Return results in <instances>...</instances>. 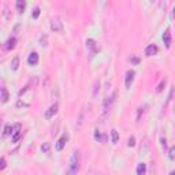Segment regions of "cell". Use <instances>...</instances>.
Masks as SVG:
<instances>
[{
	"instance_id": "6da1fadb",
	"label": "cell",
	"mask_w": 175,
	"mask_h": 175,
	"mask_svg": "<svg viewBox=\"0 0 175 175\" xmlns=\"http://www.w3.org/2000/svg\"><path fill=\"white\" fill-rule=\"evenodd\" d=\"M81 167V153L79 151L73 152L71 159H70V164H69V174H77Z\"/></svg>"
},
{
	"instance_id": "7a4b0ae2",
	"label": "cell",
	"mask_w": 175,
	"mask_h": 175,
	"mask_svg": "<svg viewBox=\"0 0 175 175\" xmlns=\"http://www.w3.org/2000/svg\"><path fill=\"white\" fill-rule=\"evenodd\" d=\"M51 30L55 31V33H62L63 31V22L60 21L59 17L51 19Z\"/></svg>"
},
{
	"instance_id": "3957f363",
	"label": "cell",
	"mask_w": 175,
	"mask_h": 175,
	"mask_svg": "<svg viewBox=\"0 0 175 175\" xmlns=\"http://www.w3.org/2000/svg\"><path fill=\"white\" fill-rule=\"evenodd\" d=\"M69 137H70V135H69V133H65V134H63V135L59 138V141L56 142V146H55L56 151H58V152L63 151V148H65L66 144H67V141H69Z\"/></svg>"
},
{
	"instance_id": "277c9868",
	"label": "cell",
	"mask_w": 175,
	"mask_h": 175,
	"mask_svg": "<svg viewBox=\"0 0 175 175\" xmlns=\"http://www.w3.org/2000/svg\"><path fill=\"white\" fill-rule=\"evenodd\" d=\"M134 75H135L134 70H129V71L126 73V77H125V86H126V89L131 88V84H133V81H134Z\"/></svg>"
},
{
	"instance_id": "5b68a950",
	"label": "cell",
	"mask_w": 175,
	"mask_h": 175,
	"mask_svg": "<svg viewBox=\"0 0 175 175\" xmlns=\"http://www.w3.org/2000/svg\"><path fill=\"white\" fill-rule=\"evenodd\" d=\"M58 110H59V104L58 103H55V104H52L48 110L45 111V114H44V116H45V119H51L53 115H55L56 112H58Z\"/></svg>"
},
{
	"instance_id": "8992f818",
	"label": "cell",
	"mask_w": 175,
	"mask_h": 175,
	"mask_svg": "<svg viewBox=\"0 0 175 175\" xmlns=\"http://www.w3.org/2000/svg\"><path fill=\"white\" fill-rule=\"evenodd\" d=\"M157 52H159L157 45H155V44H151V45L146 47V49H145V56H153V55H156Z\"/></svg>"
},
{
	"instance_id": "52a82bcc",
	"label": "cell",
	"mask_w": 175,
	"mask_h": 175,
	"mask_svg": "<svg viewBox=\"0 0 175 175\" xmlns=\"http://www.w3.org/2000/svg\"><path fill=\"white\" fill-rule=\"evenodd\" d=\"M39 53L37 52H31L30 55H29V58H27V63H29L30 66H36V65H39Z\"/></svg>"
},
{
	"instance_id": "ba28073f",
	"label": "cell",
	"mask_w": 175,
	"mask_h": 175,
	"mask_svg": "<svg viewBox=\"0 0 175 175\" xmlns=\"http://www.w3.org/2000/svg\"><path fill=\"white\" fill-rule=\"evenodd\" d=\"M15 44H17V39L15 37H10L7 41L4 43V49L6 51H11L15 48Z\"/></svg>"
},
{
	"instance_id": "9c48e42d",
	"label": "cell",
	"mask_w": 175,
	"mask_h": 175,
	"mask_svg": "<svg viewBox=\"0 0 175 175\" xmlns=\"http://www.w3.org/2000/svg\"><path fill=\"white\" fill-rule=\"evenodd\" d=\"M15 7H17V11L19 12V14H23L25 8H26V0H17Z\"/></svg>"
},
{
	"instance_id": "30bf717a",
	"label": "cell",
	"mask_w": 175,
	"mask_h": 175,
	"mask_svg": "<svg viewBox=\"0 0 175 175\" xmlns=\"http://www.w3.org/2000/svg\"><path fill=\"white\" fill-rule=\"evenodd\" d=\"M163 41H164L165 47H167V48H170V47H171V43H173V40H171V33H170V30H165V31H164V34H163Z\"/></svg>"
},
{
	"instance_id": "8fae6325",
	"label": "cell",
	"mask_w": 175,
	"mask_h": 175,
	"mask_svg": "<svg viewBox=\"0 0 175 175\" xmlns=\"http://www.w3.org/2000/svg\"><path fill=\"white\" fill-rule=\"evenodd\" d=\"M94 140L98 141V142H103V144H104V142H107L108 137H107V134H101L98 130H96V131H94Z\"/></svg>"
},
{
	"instance_id": "7c38bea8",
	"label": "cell",
	"mask_w": 175,
	"mask_h": 175,
	"mask_svg": "<svg viewBox=\"0 0 175 175\" xmlns=\"http://www.w3.org/2000/svg\"><path fill=\"white\" fill-rule=\"evenodd\" d=\"M86 47L90 49L92 53H94L97 51V48H96V41H94L93 39H88L86 40Z\"/></svg>"
},
{
	"instance_id": "4fadbf2b",
	"label": "cell",
	"mask_w": 175,
	"mask_h": 175,
	"mask_svg": "<svg viewBox=\"0 0 175 175\" xmlns=\"http://www.w3.org/2000/svg\"><path fill=\"white\" fill-rule=\"evenodd\" d=\"M135 173H137V175H144L146 173V164L145 163H140L135 168Z\"/></svg>"
},
{
	"instance_id": "5bb4252c",
	"label": "cell",
	"mask_w": 175,
	"mask_h": 175,
	"mask_svg": "<svg viewBox=\"0 0 175 175\" xmlns=\"http://www.w3.org/2000/svg\"><path fill=\"white\" fill-rule=\"evenodd\" d=\"M0 92H2V103H7L8 98H10V96H8L7 89H6L4 86H2V89H0Z\"/></svg>"
},
{
	"instance_id": "9a60e30c",
	"label": "cell",
	"mask_w": 175,
	"mask_h": 175,
	"mask_svg": "<svg viewBox=\"0 0 175 175\" xmlns=\"http://www.w3.org/2000/svg\"><path fill=\"white\" fill-rule=\"evenodd\" d=\"M18 67H19V58L15 56V58L11 60V69L12 70H18Z\"/></svg>"
},
{
	"instance_id": "2e32d148",
	"label": "cell",
	"mask_w": 175,
	"mask_h": 175,
	"mask_svg": "<svg viewBox=\"0 0 175 175\" xmlns=\"http://www.w3.org/2000/svg\"><path fill=\"white\" fill-rule=\"evenodd\" d=\"M21 137H22V131H21L19 129H18L17 131L14 133V135H12L11 141H12V142H18V141H19V138H21Z\"/></svg>"
},
{
	"instance_id": "e0dca14e",
	"label": "cell",
	"mask_w": 175,
	"mask_h": 175,
	"mask_svg": "<svg viewBox=\"0 0 175 175\" xmlns=\"http://www.w3.org/2000/svg\"><path fill=\"white\" fill-rule=\"evenodd\" d=\"M165 84H167V79H161V82L160 84L157 85V88H156V92H157V93H161V92H163V89H164V86H165Z\"/></svg>"
},
{
	"instance_id": "ac0fdd59",
	"label": "cell",
	"mask_w": 175,
	"mask_h": 175,
	"mask_svg": "<svg viewBox=\"0 0 175 175\" xmlns=\"http://www.w3.org/2000/svg\"><path fill=\"white\" fill-rule=\"evenodd\" d=\"M111 137H112V144H118L119 141V134L116 130H111Z\"/></svg>"
},
{
	"instance_id": "d6986e66",
	"label": "cell",
	"mask_w": 175,
	"mask_h": 175,
	"mask_svg": "<svg viewBox=\"0 0 175 175\" xmlns=\"http://www.w3.org/2000/svg\"><path fill=\"white\" fill-rule=\"evenodd\" d=\"M168 157H170V160H173V161L175 160V145L168 149Z\"/></svg>"
},
{
	"instance_id": "ffe728a7",
	"label": "cell",
	"mask_w": 175,
	"mask_h": 175,
	"mask_svg": "<svg viewBox=\"0 0 175 175\" xmlns=\"http://www.w3.org/2000/svg\"><path fill=\"white\" fill-rule=\"evenodd\" d=\"M11 133H12V126H11V125H6V127H4V133H3V135L7 137L8 134H11Z\"/></svg>"
},
{
	"instance_id": "44dd1931",
	"label": "cell",
	"mask_w": 175,
	"mask_h": 175,
	"mask_svg": "<svg viewBox=\"0 0 175 175\" xmlns=\"http://www.w3.org/2000/svg\"><path fill=\"white\" fill-rule=\"evenodd\" d=\"M40 12H41V10H40L39 7H36L33 10V12H31V18H33V19H37V18L40 17Z\"/></svg>"
},
{
	"instance_id": "7402d4cb",
	"label": "cell",
	"mask_w": 175,
	"mask_h": 175,
	"mask_svg": "<svg viewBox=\"0 0 175 175\" xmlns=\"http://www.w3.org/2000/svg\"><path fill=\"white\" fill-rule=\"evenodd\" d=\"M47 41H48V37H47V36H41V39H40L41 47H47V45H48V44H47Z\"/></svg>"
},
{
	"instance_id": "603a6c76",
	"label": "cell",
	"mask_w": 175,
	"mask_h": 175,
	"mask_svg": "<svg viewBox=\"0 0 175 175\" xmlns=\"http://www.w3.org/2000/svg\"><path fill=\"white\" fill-rule=\"evenodd\" d=\"M41 151L45 152V153H48L49 152V144H43L41 145Z\"/></svg>"
},
{
	"instance_id": "cb8c5ba5",
	"label": "cell",
	"mask_w": 175,
	"mask_h": 175,
	"mask_svg": "<svg viewBox=\"0 0 175 175\" xmlns=\"http://www.w3.org/2000/svg\"><path fill=\"white\" fill-rule=\"evenodd\" d=\"M127 145H129V146H134V145H135V138H134L133 135L129 138V142H127Z\"/></svg>"
},
{
	"instance_id": "d4e9b609",
	"label": "cell",
	"mask_w": 175,
	"mask_h": 175,
	"mask_svg": "<svg viewBox=\"0 0 175 175\" xmlns=\"http://www.w3.org/2000/svg\"><path fill=\"white\" fill-rule=\"evenodd\" d=\"M4 17H6V19H10V12H8V7H7V6H4Z\"/></svg>"
},
{
	"instance_id": "484cf974",
	"label": "cell",
	"mask_w": 175,
	"mask_h": 175,
	"mask_svg": "<svg viewBox=\"0 0 175 175\" xmlns=\"http://www.w3.org/2000/svg\"><path fill=\"white\" fill-rule=\"evenodd\" d=\"M6 168V159L2 157V160H0V170H4Z\"/></svg>"
},
{
	"instance_id": "4316f807",
	"label": "cell",
	"mask_w": 175,
	"mask_h": 175,
	"mask_svg": "<svg viewBox=\"0 0 175 175\" xmlns=\"http://www.w3.org/2000/svg\"><path fill=\"white\" fill-rule=\"evenodd\" d=\"M160 141H161V146H163V149L165 151V149H167V141H165V138H161Z\"/></svg>"
},
{
	"instance_id": "83f0119b",
	"label": "cell",
	"mask_w": 175,
	"mask_h": 175,
	"mask_svg": "<svg viewBox=\"0 0 175 175\" xmlns=\"http://www.w3.org/2000/svg\"><path fill=\"white\" fill-rule=\"evenodd\" d=\"M141 114H144V108H140V111H138V116H137V119L140 120V118H141Z\"/></svg>"
},
{
	"instance_id": "f1b7e54d",
	"label": "cell",
	"mask_w": 175,
	"mask_h": 175,
	"mask_svg": "<svg viewBox=\"0 0 175 175\" xmlns=\"http://www.w3.org/2000/svg\"><path fill=\"white\" fill-rule=\"evenodd\" d=\"M130 60H131V63H134V65H137V63H140V59H138V58H131Z\"/></svg>"
},
{
	"instance_id": "f546056e",
	"label": "cell",
	"mask_w": 175,
	"mask_h": 175,
	"mask_svg": "<svg viewBox=\"0 0 175 175\" xmlns=\"http://www.w3.org/2000/svg\"><path fill=\"white\" fill-rule=\"evenodd\" d=\"M173 17H174V18H175V7H174V8H173Z\"/></svg>"
},
{
	"instance_id": "4dcf8cb0",
	"label": "cell",
	"mask_w": 175,
	"mask_h": 175,
	"mask_svg": "<svg viewBox=\"0 0 175 175\" xmlns=\"http://www.w3.org/2000/svg\"><path fill=\"white\" fill-rule=\"evenodd\" d=\"M151 2H156V0H151Z\"/></svg>"
}]
</instances>
